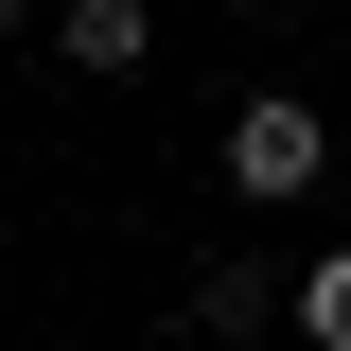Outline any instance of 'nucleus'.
Segmentation results:
<instances>
[{
    "label": "nucleus",
    "mask_w": 351,
    "mask_h": 351,
    "mask_svg": "<svg viewBox=\"0 0 351 351\" xmlns=\"http://www.w3.org/2000/svg\"><path fill=\"white\" fill-rule=\"evenodd\" d=\"M211 158H228L246 211H299V193H334V106H316V88H246Z\"/></svg>",
    "instance_id": "obj_1"
},
{
    "label": "nucleus",
    "mask_w": 351,
    "mask_h": 351,
    "mask_svg": "<svg viewBox=\"0 0 351 351\" xmlns=\"http://www.w3.org/2000/svg\"><path fill=\"white\" fill-rule=\"evenodd\" d=\"M36 36H53V71H88V88H141V71H158V0H53Z\"/></svg>",
    "instance_id": "obj_2"
},
{
    "label": "nucleus",
    "mask_w": 351,
    "mask_h": 351,
    "mask_svg": "<svg viewBox=\"0 0 351 351\" xmlns=\"http://www.w3.org/2000/svg\"><path fill=\"white\" fill-rule=\"evenodd\" d=\"M246 334H281V263L211 246V263H193V351H246Z\"/></svg>",
    "instance_id": "obj_3"
},
{
    "label": "nucleus",
    "mask_w": 351,
    "mask_h": 351,
    "mask_svg": "<svg viewBox=\"0 0 351 351\" xmlns=\"http://www.w3.org/2000/svg\"><path fill=\"white\" fill-rule=\"evenodd\" d=\"M281 334H299V351H351V246H316L299 281H281Z\"/></svg>",
    "instance_id": "obj_4"
},
{
    "label": "nucleus",
    "mask_w": 351,
    "mask_h": 351,
    "mask_svg": "<svg viewBox=\"0 0 351 351\" xmlns=\"http://www.w3.org/2000/svg\"><path fill=\"white\" fill-rule=\"evenodd\" d=\"M36 18H53V0H0V36H36Z\"/></svg>",
    "instance_id": "obj_5"
},
{
    "label": "nucleus",
    "mask_w": 351,
    "mask_h": 351,
    "mask_svg": "<svg viewBox=\"0 0 351 351\" xmlns=\"http://www.w3.org/2000/svg\"><path fill=\"white\" fill-rule=\"evenodd\" d=\"M0 263H18V228H0Z\"/></svg>",
    "instance_id": "obj_6"
},
{
    "label": "nucleus",
    "mask_w": 351,
    "mask_h": 351,
    "mask_svg": "<svg viewBox=\"0 0 351 351\" xmlns=\"http://www.w3.org/2000/svg\"><path fill=\"white\" fill-rule=\"evenodd\" d=\"M158 351H193V334H158Z\"/></svg>",
    "instance_id": "obj_7"
}]
</instances>
